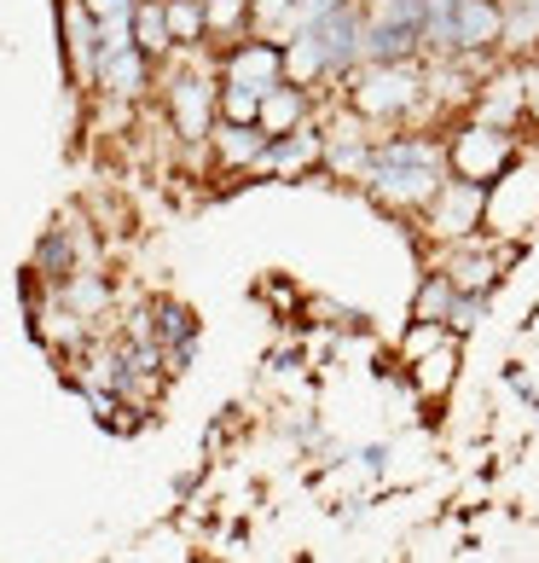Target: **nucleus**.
Returning <instances> with one entry per match:
<instances>
[{
    "label": "nucleus",
    "mask_w": 539,
    "mask_h": 563,
    "mask_svg": "<svg viewBox=\"0 0 539 563\" xmlns=\"http://www.w3.org/2000/svg\"><path fill=\"white\" fill-rule=\"evenodd\" d=\"M447 129H389L371 145V169L360 192L389 216L418 221L424 203L447 186Z\"/></svg>",
    "instance_id": "f257e3e1"
},
{
    "label": "nucleus",
    "mask_w": 539,
    "mask_h": 563,
    "mask_svg": "<svg viewBox=\"0 0 539 563\" xmlns=\"http://www.w3.org/2000/svg\"><path fill=\"white\" fill-rule=\"evenodd\" d=\"M343 106L360 111L378 134L389 129H429V70L424 58H401V65H360L355 76L343 81Z\"/></svg>",
    "instance_id": "f03ea898"
},
{
    "label": "nucleus",
    "mask_w": 539,
    "mask_h": 563,
    "mask_svg": "<svg viewBox=\"0 0 539 563\" xmlns=\"http://www.w3.org/2000/svg\"><path fill=\"white\" fill-rule=\"evenodd\" d=\"M157 88H162V111H169V129L180 134V145H203L221 122V76H215V58L203 65L198 53H186V65L175 70L157 65Z\"/></svg>",
    "instance_id": "7ed1b4c3"
},
{
    "label": "nucleus",
    "mask_w": 539,
    "mask_h": 563,
    "mask_svg": "<svg viewBox=\"0 0 539 563\" xmlns=\"http://www.w3.org/2000/svg\"><path fill=\"white\" fill-rule=\"evenodd\" d=\"M523 152H528L523 134L493 129V122H482V117H459L447 129V169L459 180H475V186H493L499 175H510Z\"/></svg>",
    "instance_id": "20e7f679"
},
{
    "label": "nucleus",
    "mask_w": 539,
    "mask_h": 563,
    "mask_svg": "<svg viewBox=\"0 0 539 563\" xmlns=\"http://www.w3.org/2000/svg\"><path fill=\"white\" fill-rule=\"evenodd\" d=\"M516 262H523V244L493 239V233H475V239H459V244H441L429 267H441V274L459 285V290L493 297V290H499V279L510 274Z\"/></svg>",
    "instance_id": "39448f33"
},
{
    "label": "nucleus",
    "mask_w": 539,
    "mask_h": 563,
    "mask_svg": "<svg viewBox=\"0 0 539 563\" xmlns=\"http://www.w3.org/2000/svg\"><path fill=\"white\" fill-rule=\"evenodd\" d=\"M534 227H539V169H534L528 152H523L510 175H499V180L487 186V233L523 244Z\"/></svg>",
    "instance_id": "423d86ee"
},
{
    "label": "nucleus",
    "mask_w": 539,
    "mask_h": 563,
    "mask_svg": "<svg viewBox=\"0 0 539 563\" xmlns=\"http://www.w3.org/2000/svg\"><path fill=\"white\" fill-rule=\"evenodd\" d=\"M418 227L435 239V244H459V239H475V233H487V186H475V180H459V175H447V186L424 203V216Z\"/></svg>",
    "instance_id": "0eeeda50"
},
{
    "label": "nucleus",
    "mask_w": 539,
    "mask_h": 563,
    "mask_svg": "<svg viewBox=\"0 0 539 563\" xmlns=\"http://www.w3.org/2000/svg\"><path fill=\"white\" fill-rule=\"evenodd\" d=\"M215 76L238 81V88H256V93H273L284 81V41H267V35L233 41V47L215 53Z\"/></svg>",
    "instance_id": "6e6552de"
},
{
    "label": "nucleus",
    "mask_w": 539,
    "mask_h": 563,
    "mask_svg": "<svg viewBox=\"0 0 539 563\" xmlns=\"http://www.w3.org/2000/svg\"><path fill=\"white\" fill-rule=\"evenodd\" d=\"M505 0H452V58H499Z\"/></svg>",
    "instance_id": "1a4fd4ad"
},
{
    "label": "nucleus",
    "mask_w": 539,
    "mask_h": 563,
    "mask_svg": "<svg viewBox=\"0 0 539 563\" xmlns=\"http://www.w3.org/2000/svg\"><path fill=\"white\" fill-rule=\"evenodd\" d=\"M256 175H267V180H307V175H325V122H307V129H296V134L267 140Z\"/></svg>",
    "instance_id": "9d476101"
},
{
    "label": "nucleus",
    "mask_w": 539,
    "mask_h": 563,
    "mask_svg": "<svg viewBox=\"0 0 539 563\" xmlns=\"http://www.w3.org/2000/svg\"><path fill=\"white\" fill-rule=\"evenodd\" d=\"M151 343L162 349V372L180 378V372L192 366V354H198V314L175 297H157L151 302Z\"/></svg>",
    "instance_id": "9b49d317"
},
{
    "label": "nucleus",
    "mask_w": 539,
    "mask_h": 563,
    "mask_svg": "<svg viewBox=\"0 0 539 563\" xmlns=\"http://www.w3.org/2000/svg\"><path fill=\"white\" fill-rule=\"evenodd\" d=\"M261 152H267V134L256 122H215L210 134V157L226 180H250L261 169Z\"/></svg>",
    "instance_id": "f8f14e48"
},
{
    "label": "nucleus",
    "mask_w": 539,
    "mask_h": 563,
    "mask_svg": "<svg viewBox=\"0 0 539 563\" xmlns=\"http://www.w3.org/2000/svg\"><path fill=\"white\" fill-rule=\"evenodd\" d=\"M58 35H65V58H70V76L76 88H93L99 81V24L81 0H65L58 7Z\"/></svg>",
    "instance_id": "ddd939ff"
},
{
    "label": "nucleus",
    "mask_w": 539,
    "mask_h": 563,
    "mask_svg": "<svg viewBox=\"0 0 539 563\" xmlns=\"http://www.w3.org/2000/svg\"><path fill=\"white\" fill-rule=\"evenodd\" d=\"M307 122H319V88H296V81H279L273 93H261L256 129H261L267 140L296 134V129H307Z\"/></svg>",
    "instance_id": "4468645a"
},
{
    "label": "nucleus",
    "mask_w": 539,
    "mask_h": 563,
    "mask_svg": "<svg viewBox=\"0 0 539 563\" xmlns=\"http://www.w3.org/2000/svg\"><path fill=\"white\" fill-rule=\"evenodd\" d=\"M157 88V65L145 58L139 47H122V53H99V81H93V93H105V99H145Z\"/></svg>",
    "instance_id": "2eb2a0df"
},
{
    "label": "nucleus",
    "mask_w": 539,
    "mask_h": 563,
    "mask_svg": "<svg viewBox=\"0 0 539 563\" xmlns=\"http://www.w3.org/2000/svg\"><path fill=\"white\" fill-rule=\"evenodd\" d=\"M203 24H210V53L256 35V7L250 0H203Z\"/></svg>",
    "instance_id": "dca6fc26"
},
{
    "label": "nucleus",
    "mask_w": 539,
    "mask_h": 563,
    "mask_svg": "<svg viewBox=\"0 0 539 563\" xmlns=\"http://www.w3.org/2000/svg\"><path fill=\"white\" fill-rule=\"evenodd\" d=\"M134 47L151 58V65H169V58H175L169 7H162V0H139V7H134Z\"/></svg>",
    "instance_id": "f3484780"
},
{
    "label": "nucleus",
    "mask_w": 539,
    "mask_h": 563,
    "mask_svg": "<svg viewBox=\"0 0 539 563\" xmlns=\"http://www.w3.org/2000/svg\"><path fill=\"white\" fill-rule=\"evenodd\" d=\"M452 372H459V338H447L441 349H429L424 361L406 366V378L418 395H429V401H441V395L452 389Z\"/></svg>",
    "instance_id": "a211bd4d"
},
{
    "label": "nucleus",
    "mask_w": 539,
    "mask_h": 563,
    "mask_svg": "<svg viewBox=\"0 0 539 563\" xmlns=\"http://www.w3.org/2000/svg\"><path fill=\"white\" fill-rule=\"evenodd\" d=\"M452 302H459V285H452V279L441 274V267H424L418 297H412V320H435V325H447Z\"/></svg>",
    "instance_id": "6ab92c4d"
},
{
    "label": "nucleus",
    "mask_w": 539,
    "mask_h": 563,
    "mask_svg": "<svg viewBox=\"0 0 539 563\" xmlns=\"http://www.w3.org/2000/svg\"><path fill=\"white\" fill-rule=\"evenodd\" d=\"M169 7V35L175 53H203L210 47V24H203V0H162Z\"/></svg>",
    "instance_id": "aec40b11"
},
{
    "label": "nucleus",
    "mask_w": 539,
    "mask_h": 563,
    "mask_svg": "<svg viewBox=\"0 0 539 563\" xmlns=\"http://www.w3.org/2000/svg\"><path fill=\"white\" fill-rule=\"evenodd\" d=\"M447 338H459V331H447V325H435V320H412L406 325V338H401V361L412 366V361H424L429 349H441Z\"/></svg>",
    "instance_id": "412c9836"
},
{
    "label": "nucleus",
    "mask_w": 539,
    "mask_h": 563,
    "mask_svg": "<svg viewBox=\"0 0 539 563\" xmlns=\"http://www.w3.org/2000/svg\"><path fill=\"white\" fill-rule=\"evenodd\" d=\"M261 117V93L238 88V81H221V122H256Z\"/></svg>",
    "instance_id": "4be33fe9"
},
{
    "label": "nucleus",
    "mask_w": 539,
    "mask_h": 563,
    "mask_svg": "<svg viewBox=\"0 0 539 563\" xmlns=\"http://www.w3.org/2000/svg\"><path fill=\"white\" fill-rule=\"evenodd\" d=\"M482 314H487V297H475V290H459V302H452V314H447V331L470 338V331L482 325Z\"/></svg>",
    "instance_id": "5701e85b"
}]
</instances>
